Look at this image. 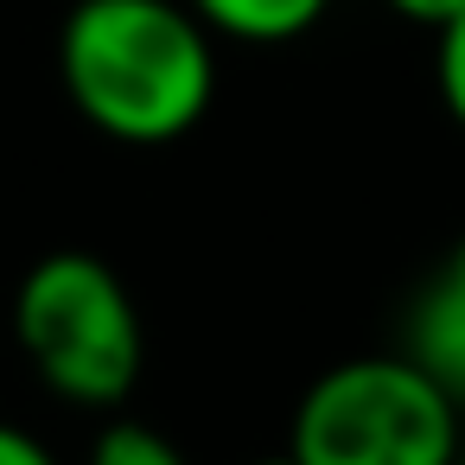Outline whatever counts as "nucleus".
<instances>
[{"label": "nucleus", "instance_id": "f257e3e1", "mask_svg": "<svg viewBox=\"0 0 465 465\" xmlns=\"http://www.w3.org/2000/svg\"><path fill=\"white\" fill-rule=\"evenodd\" d=\"M58 77L71 109L122 141H185L217 96L211 26L179 0H77L58 33Z\"/></svg>", "mask_w": 465, "mask_h": 465}, {"label": "nucleus", "instance_id": "f03ea898", "mask_svg": "<svg viewBox=\"0 0 465 465\" xmlns=\"http://www.w3.org/2000/svg\"><path fill=\"white\" fill-rule=\"evenodd\" d=\"M14 344L39 370V382L77 408H122L147 363L141 306L122 274L90 249L39 255L14 287Z\"/></svg>", "mask_w": 465, "mask_h": 465}, {"label": "nucleus", "instance_id": "7ed1b4c3", "mask_svg": "<svg viewBox=\"0 0 465 465\" xmlns=\"http://www.w3.org/2000/svg\"><path fill=\"white\" fill-rule=\"evenodd\" d=\"M465 408L408 357H344L293 408L287 452L300 465H459Z\"/></svg>", "mask_w": 465, "mask_h": 465}, {"label": "nucleus", "instance_id": "20e7f679", "mask_svg": "<svg viewBox=\"0 0 465 465\" xmlns=\"http://www.w3.org/2000/svg\"><path fill=\"white\" fill-rule=\"evenodd\" d=\"M401 351L465 408V242L427 274V287L408 306V338Z\"/></svg>", "mask_w": 465, "mask_h": 465}, {"label": "nucleus", "instance_id": "39448f33", "mask_svg": "<svg viewBox=\"0 0 465 465\" xmlns=\"http://www.w3.org/2000/svg\"><path fill=\"white\" fill-rule=\"evenodd\" d=\"M185 7L217 33L242 45H287L325 20L331 0H185Z\"/></svg>", "mask_w": 465, "mask_h": 465}, {"label": "nucleus", "instance_id": "423d86ee", "mask_svg": "<svg viewBox=\"0 0 465 465\" xmlns=\"http://www.w3.org/2000/svg\"><path fill=\"white\" fill-rule=\"evenodd\" d=\"M90 465H192V459L147 420H109L90 446Z\"/></svg>", "mask_w": 465, "mask_h": 465}, {"label": "nucleus", "instance_id": "0eeeda50", "mask_svg": "<svg viewBox=\"0 0 465 465\" xmlns=\"http://www.w3.org/2000/svg\"><path fill=\"white\" fill-rule=\"evenodd\" d=\"M433 77H440V103H446V115L465 128V14L440 26V45H433Z\"/></svg>", "mask_w": 465, "mask_h": 465}, {"label": "nucleus", "instance_id": "6e6552de", "mask_svg": "<svg viewBox=\"0 0 465 465\" xmlns=\"http://www.w3.org/2000/svg\"><path fill=\"white\" fill-rule=\"evenodd\" d=\"M0 465H58V459L39 446V433L14 427V420H0Z\"/></svg>", "mask_w": 465, "mask_h": 465}, {"label": "nucleus", "instance_id": "1a4fd4ad", "mask_svg": "<svg viewBox=\"0 0 465 465\" xmlns=\"http://www.w3.org/2000/svg\"><path fill=\"white\" fill-rule=\"evenodd\" d=\"M389 7L401 14V20H414V26H446V20H459L465 14V0H389Z\"/></svg>", "mask_w": 465, "mask_h": 465}, {"label": "nucleus", "instance_id": "9d476101", "mask_svg": "<svg viewBox=\"0 0 465 465\" xmlns=\"http://www.w3.org/2000/svg\"><path fill=\"white\" fill-rule=\"evenodd\" d=\"M249 465H300L293 452H274V459H249Z\"/></svg>", "mask_w": 465, "mask_h": 465}, {"label": "nucleus", "instance_id": "9b49d317", "mask_svg": "<svg viewBox=\"0 0 465 465\" xmlns=\"http://www.w3.org/2000/svg\"><path fill=\"white\" fill-rule=\"evenodd\" d=\"M459 465H465V452H459Z\"/></svg>", "mask_w": 465, "mask_h": 465}]
</instances>
